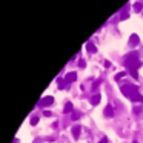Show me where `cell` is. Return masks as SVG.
I'll return each mask as SVG.
<instances>
[{"mask_svg":"<svg viewBox=\"0 0 143 143\" xmlns=\"http://www.w3.org/2000/svg\"><path fill=\"white\" fill-rule=\"evenodd\" d=\"M103 114H105L106 117H112V115H114V108H112L111 105H108V106L105 108V111H103Z\"/></svg>","mask_w":143,"mask_h":143,"instance_id":"5b68a950","label":"cell"},{"mask_svg":"<svg viewBox=\"0 0 143 143\" xmlns=\"http://www.w3.org/2000/svg\"><path fill=\"white\" fill-rule=\"evenodd\" d=\"M122 18H128V13L126 11H122Z\"/></svg>","mask_w":143,"mask_h":143,"instance_id":"9a60e30c","label":"cell"},{"mask_svg":"<svg viewBox=\"0 0 143 143\" xmlns=\"http://www.w3.org/2000/svg\"><path fill=\"white\" fill-rule=\"evenodd\" d=\"M125 66L129 71H137L142 66V60H140V55H139L137 51H132V52L126 54V57H125Z\"/></svg>","mask_w":143,"mask_h":143,"instance_id":"7a4b0ae2","label":"cell"},{"mask_svg":"<svg viewBox=\"0 0 143 143\" xmlns=\"http://www.w3.org/2000/svg\"><path fill=\"white\" fill-rule=\"evenodd\" d=\"M134 112H135V114H140V112H142V108H135Z\"/></svg>","mask_w":143,"mask_h":143,"instance_id":"e0dca14e","label":"cell"},{"mask_svg":"<svg viewBox=\"0 0 143 143\" xmlns=\"http://www.w3.org/2000/svg\"><path fill=\"white\" fill-rule=\"evenodd\" d=\"M132 143H139V142H132Z\"/></svg>","mask_w":143,"mask_h":143,"instance_id":"d6986e66","label":"cell"},{"mask_svg":"<svg viewBox=\"0 0 143 143\" xmlns=\"http://www.w3.org/2000/svg\"><path fill=\"white\" fill-rule=\"evenodd\" d=\"M76 79H77V76H76L74 72H72V74H68V76H66V80H69V82H72V80H76Z\"/></svg>","mask_w":143,"mask_h":143,"instance_id":"9c48e42d","label":"cell"},{"mask_svg":"<svg viewBox=\"0 0 143 143\" xmlns=\"http://www.w3.org/2000/svg\"><path fill=\"white\" fill-rule=\"evenodd\" d=\"M125 76H126V71H123V72H119V74L115 76V80H120L122 77H125Z\"/></svg>","mask_w":143,"mask_h":143,"instance_id":"7c38bea8","label":"cell"},{"mask_svg":"<svg viewBox=\"0 0 143 143\" xmlns=\"http://www.w3.org/2000/svg\"><path fill=\"white\" fill-rule=\"evenodd\" d=\"M134 11H137V13H140L142 11V3H134Z\"/></svg>","mask_w":143,"mask_h":143,"instance_id":"ba28073f","label":"cell"},{"mask_svg":"<svg viewBox=\"0 0 143 143\" xmlns=\"http://www.w3.org/2000/svg\"><path fill=\"white\" fill-rule=\"evenodd\" d=\"M98 143H108V139H106V137H103V139H102Z\"/></svg>","mask_w":143,"mask_h":143,"instance_id":"ac0fdd59","label":"cell"},{"mask_svg":"<svg viewBox=\"0 0 143 143\" xmlns=\"http://www.w3.org/2000/svg\"><path fill=\"white\" fill-rule=\"evenodd\" d=\"M100 98H102V95L98 94V92H95L92 97H91V105H94V106H97L98 103H100Z\"/></svg>","mask_w":143,"mask_h":143,"instance_id":"277c9868","label":"cell"},{"mask_svg":"<svg viewBox=\"0 0 143 143\" xmlns=\"http://www.w3.org/2000/svg\"><path fill=\"white\" fill-rule=\"evenodd\" d=\"M111 66V62H108V60H105V68H109Z\"/></svg>","mask_w":143,"mask_h":143,"instance_id":"2e32d148","label":"cell"},{"mask_svg":"<svg viewBox=\"0 0 143 143\" xmlns=\"http://www.w3.org/2000/svg\"><path fill=\"white\" fill-rule=\"evenodd\" d=\"M79 117H80V112H74V114H72V120H77Z\"/></svg>","mask_w":143,"mask_h":143,"instance_id":"4fadbf2b","label":"cell"},{"mask_svg":"<svg viewBox=\"0 0 143 143\" xmlns=\"http://www.w3.org/2000/svg\"><path fill=\"white\" fill-rule=\"evenodd\" d=\"M139 45V35L137 34H131L129 37V46H137Z\"/></svg>","mask_w":143,"mask_h":143,"instance_id":"3957f363","label":"cell"},{"mask_svg":"<svg viewBox=\"0 0 143 143\" xmlns=\"http://www.w3.org/2000/svg\"><path fill=\"white\" fill-rule=\"evenodd\" d=\"M72 111V105H71V103H66V105H65V112H71Z\"/></svg>","mask_w":143,"mask_h":143,"instance_id":"30bf717a","label":"cell"},{"mask_svg":"<svg viewBox=\"0 0 143 143\" xmlns=\"http://www.w3.org/2000/svg\"><path fill=\"white\" fill-rule=\"evenodd\" d=\"M131 76H132L134 79H139V74H137V71H131Z\"/></svg>","mask_w":143,"mask_h":143,"instance_id":"5bb4252c","label":"cell"},{"mask_svg":"<svg viewBox=\"0 0 143 143\" xmlns=\"http://www.w3.org/2000/svg\"><path fill=\"white\" fill-rule=\"evenodd\" d=\"M88 52H91V54H95V52H97V48H95L92 43H88Z\"/></svg>","mask_w":143,"mask_h":143,"instance_id":"52a82bcc","label":"cell"},{"mask_svg":"<svg viewBox=\"0 0 143 143\" xmlns=\"http://www.w3.org/2000/svg\"><path fill=\"white\" fill-rule=\"evenodd\" d=\"M100 83H102V79H97L95 80V83L92 85V89H97V88L100 86Z\"/></svg>","mask_w":143,"mask_h":143,"instance_id":"8fae6325","label":"cell"},{"mask_svg":"<svg viewBox=\"0 0 143 143\" xmlns=\"http://www.w3.org/2000/svg\"><path fill=\"white\" fill-rule=\"evenodd\" d=\"M120 89H122V94L125 95V97H128L129 100L143 103V95L139 92V89H137L135 85H129V83H126V85H123Z\"/></svg>","mask_w":143,"mask_h":143,"instance_id":"6da1fadb","label":"cell"},{"mask_svg":"<svg viewBox=\"0 0 143 143\" xmlns=\"http://www.w3.org/2000/svg\"><path fill=\"white\" fill-rule=\"evenodd\" d=\"M80 131H82V128H80V126H74V128H72V135H74V139H79Z\"/></svg>","mask_w":143,"mask_h":143,"instance_id":"8992f818","label":"cell"}]
</instances>
